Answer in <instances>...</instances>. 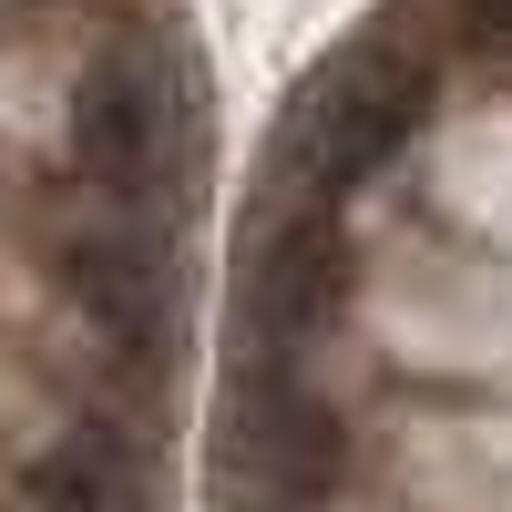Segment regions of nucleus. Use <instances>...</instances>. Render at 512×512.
<instances>
[{
	"label": "nucleus",
	"mask_w": 512,
	"mask_h": 512,
	"mask_svg": "<svg viewBox=\"0 0 512 512\" xmlns=\"http://www.w3.org/2000/svg\"><path fill=\"white\" fill-rule=\"evenodd\" d=\"M420 113H431L420 62H400L390 41H359V52H338L328 72L297 82V103L277 123V175L308 195V205H328V195L369 185L379 164L420 134Z\"/></svg>",
	"instance_id": "nucleus-2"
},
{
	"label": "nucleus",
	"mask_w": 512,
	"mask_h": 512,
	"mask_svg": "<svg viewBox=\"0 0 512 512\" xmlns=\"http://www.w3.org/2000/svg\"><path fill=\"white\" fill-rule=\"evenodd\" d=\"M21 502L31 512H144V461L113 431H62L52 451H31Z\"/></svg>",
	"instance_id": "nucleus-6"
},
{
	"label": "nucleus",
	"mask_w": 512,
	"mask_h": 512,
	"mask_svg": "<svg viewBox=\"0 0 512 512\" xmlns=\"http://www.w3.org/2000/svg\"><path fill=\"white\" fill-rule=\"evenodd\" d=\"M451 21L472 41H492V52H512V0H451Z\"/></svg>",
	"instance_id": "nucleus-7"
},
{
	"label": "nucleus",
	"mask_w": 512,
	"mask_h": 512,
	"mask_svg": "<svg viewBox=\"0 0 512 512\" xmlns=\"http://www.w3.org/2000/svg\"><path fill=\"white\" fill-rule=\"evenodd\" d=\"M349 410L328 390H308L297 369L277 359H246L216 400V492L226 502H256V512H308L349 482Z\"/></svg>",
	"instance_id": "nucleus-1"
},
{
	"label": "nucleus",
	"mask_w": 512,
	"mask_h": 512,
	"mask_svg": "<svg viewBox=\"0 0 512 512\" xmlns=\"http://www.w3.org/2000/svg\"><path fill=\"white\" fill-rule=\"evenodd\" d=\"M62 287L93 308L123 349H154L175 328V246L123 205H82L62 226Z\"/></svg>",
	"instance_id": "nucleus-5"
},
{
	"label": "nucleus",
	"mask_w": 512,
	"mask_h": 512,
	"mask_svg": "<svg viewBox=\"0 0 512 512\" xmlns=\"http://www.w3.org/2000/svg\"><path fill=\"white\" fill-rule=\"evenodd\" d=\"M185 164H195V103H185L175 52L134 41V52L82 72V93H72V175L93 185V205H123V216H134Z\"/></svg>",
	"instance_id": "nucleus-3"
},
{
	"label": "nucleus",
	"mask_w": 512,
	"mask_h": 512,
	"mask_svg": "<svg viewBox=\"0 0 512 512\" xmlns=\"http://www.w3.org/2000/svg\"><path fill=\"white\" fill-rule=\"evenodd\" d=\"M349 308V236L328 226V205H267L246 236V287H236V328L256 349H287V338H318Z\"/></svg>",
	"instance_id": "nucleus-4"
}]
</instances>
